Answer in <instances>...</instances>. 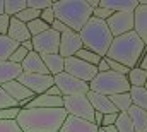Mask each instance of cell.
Masks as SVG:
<instances>
[{
  "label": "cell",
  "mask_w": 147,
  "mask_h": 132,
  "mask_svg": "<svg viewBox=\"0 0 147 132\" xmlns=\"http://www.w3.org/2000/svg\"><path fill=\"white\" fill-rule=\"evenodd\" d=\"M67 118L63 108H22L16 118L21 132H60Z\"/></svg>",
  "instance_id": "obj_1"
},
{
  "label": "cell",
  "mask_w": 147,
  "mask_h": 132,
  "mask_svg": "<svg viewBox=\"0 0 147 132\" xmlns=\"http://www.w3.org/2000/svg\"><path fill=\"white\" fill-rule=\"evenodd\" d=\"M144 52H146V45L142 43V39L134 31H130L118 38H113L106 57L125 65L127 69H134L139 65Z\"/></svg>",
  "instance_id": "obj_2"
},
{
  "label": "cell",
  "mask_w": 147,
  "mask_h": 132,
  "mask_svg": "<svg viewBox=\"0 0 147 132\" xmlns=\"http://www.w3.org/2000/svg\"><path fill=\"white\" fill-rule=\"evenodd\" d=\"M55 19L65 24L74 33H79L92 17V9L86 0H58L53 2Z\"/></svg>",
  "instance_id": "obj_3"
},
{
  "label": "cell",
  "mask_w": 147,
  "mask_h": 132,
  "mask_svg": "<svg viewBox=\"0 0 147 132\" xmlns=\"http://www.w3.org/2000/svg\"><path fill=\"white\" fill-rule=\"evenodd\" d=\"M79 36L82 41V48L91 50L99 57H106L111 41H113V36L106 26V21H101L96 17H91L86 22V26L79 31Z\"/></svg>",
  "instance_id": "obj_4"
},
{
  "label": "cell",
  "mask_w": 147,
  "mask_h": 132,
  "mask_svg": "<svg viewBox=\"0 0 147 132\" xmlns=\"http://www.w3.org/2000/svg\"><path fill=\"white\" fill-rule=\"evenodd\" d=\"M89 91L105 95V96H111V95H118V93H128L130 91V84L128 79L121 74L116 72H105L99 74L89 82Z\"/></svg>",
  "instance_id": "obj_5"
},
{
  "label": "cell",
  "mask_w": 147,
  "mask_h": 132,
  "mask_svg": "<svg viewBox=\"0 0 147 132\" xmlns=\"http://www.w3.org/2000/svg\"><path fill=\"white\" fill-rule=\"evenodd\" d=\"M53 84L60 89L62 96H79V95L86 96L89 93V84L87 82L75 79L74 76L67 74V72H62V74L55 76Z\"/></svg>",
  "instance_id": "obj_6"
},
{
  "label": "cell",
  "mask_w": 147,
  "mask_h": 132,
  "mask_svg": "<svg viewBox=\"0 0 147 132\" xmlns=\"http://www.w3.org/2000/svg\"><path fill=\"white\" fill-rule=\"evenodd\" d=\"M63 110L67 112V115H72L77 118H84L92 122L94 117V110L89 103L87 96H63Z\"/></svg>",
  "instance_id": "obj_7"
},
{
  "label": "cell",
  "mask_w": 147,
  "mask_h": 132,
  "mask_svg": "<svg viewBox=\"0 0 147 132\" xmlns=\"http://www.w3.org/2000/svg\"><path fill=\"white\" fill-rule=\"evenodd\" d=\"M33 41V50L39 55H50V53H58L60 48V34L53 31L51 28L45 33L31 38Z\"/></svg>",
  "instance_id": "obj_8"
},
{
  "label": "cell",
  "mask_w": 147,
  "mask_h": 132,
  "mask_svg": "<svg viewBox=\"0 0 147 132\" xmlns=\"http://www.w3.org/2000/svg\"><path fill=\"white\" fill-rule=\"evenodd\" d=\"M67 74L74 76L75 79L79 81H84V82H91L96 76H98V69L91 64H86L82 60H79L77 57H70V59H65V70Z\"/></svg>",
  "instance_id": "obj_9"
},
{
  "label": "cell",
  "mask_w": 147,
  "mask_h": 132,
  "mask_svg": "<svg viewBox=\"0 0 147 132\" xmlns=\"http://www.w3.org/2000/svg\"><path fill=\"white\" fill-rule=\"evenodd\" d=\"M17 81L22 86H26L34 96L46 93V89L53 86V77L50 74H26V72H22Z\"/></svg>",
  "instance_id": "obj_10"
},
{
  "label": "cell",
  "mask_w": 147,
  "mask_h": 132,
  "mask_svg": "<svg viewBox=\"0 0 147 132\" xmlns=\"http://www.w3.org/2000/svg\"><path fill=\"white\" fill-rule=\"evenodd\" d=\"M106 26L113 38L134 31V12H113L106 21Z\"/></svg>",
  "instance_id": "obj_11"
},
{
  "label": "cell",
  "mask_w": 147,
  "mask_h": 132,
  "mask_svg": "<svg viewBox=\"0 0 147 132\" xmlns=\"http://www.w3.org/2000/svg\"><path fill=\"white\" fill-rule=\"evenodd\" d=\"M82 48V41L79 33H74L72 29H67L65 33L60 34V48H58V55L62 59H70L75 57V53Z\"/></svg>",
  "instance_id": "obj_12"
},
{
  "label": "cell",
  "mask_w": 147,
  "mask_h": 132,
  "mask_svg": "<svg viewBox=\"0 0 147 132\" xmlns=\"http://www.w3.org/2000/svg\"><path fill=\"white\" fill-rule=\"evenodd\" d=\"M99 127L94 125L92 122L89 120H84V118H77L72 115H67L65 122L62 124L60 132H98Z\"/></svg>",
  "instance_id": "obj_13"
},
{
  "label": "cell",
  "mask_w": 147,
  "mask_h": 132,
  "mask_svg": "<svg viewBox=\"0 0 147 132\" xmlns=\"http://www.w3.org/2000/svg\"><path fill=\"white\" fill-rule=\"evenodd\" d=\"M134 33L142 39L147 48V5L139 3L134 10Z\"/></svg>",
  "instance_id": "obj_14"
},
{
  "label": "cell",
  "mask_w": 147,
  "mask_h": 132,
  "mask_svg": "<svg viewBox=\"0 0 147 132\" xmlns=\"http://www.w3.org/2000/svg\"><path fill=\"white\" fill-rule=\"evenodd\" d=\"M2 88H3V91L10 96V98L14 99L16 103H19V101H24V99H31L34 98V95L26 88V86H22L19 81H10V82H5V84H2Z\"/></svg>",
  "instance_id": "obj_15"
},
{
  "label": "cell",
  "mask_w": 147,
  "mask_h": 132,
  "mask_svg": "<svg viewBox=\"0 0 147 132\" xmlns=\"http://www.w3.org/2000/svg\"><path fill=\"white\" fill-rule=\"evenodd\" d=\"M86 96H87V99H89V103H91V106H92L94 112H99V113H103V115H108V113H115V112H116L115 106L111 105L110 98L105 96V95L89 91ZM116 113H118V112H116Z\"/></svg>",
  "instance_id": "obj_16"
},
{
  "label": "cell",
  "mask_w": 147,
  "mask_h": 132,
  "mask_svg": "<svg viewBox=\"0 0 147 132\" xmlns=\"http://www.w3.org/2000/svg\"><path fill=\"white\" fill-rule=\"evenodd\" d=\"M7 36L16 41V43H24V41H29L31 39V34L28 31V26L21 21H17L16 17H10V24H9V31H7Z\"/></svg>",
  "instance_id": "obj_17"
},
{
  "label": "cell",
  "mask_w": 147,
  "mask_h": 132,
  "mask_svg": "<svg viewBox=\"0 0 147 132\" xmlns=\"http://www.w3.org/2000/svg\"><path fill=\"white\" fill-rule=\"evenodd\" d=\"M21 67H22V72L26 74H48L46 67L41 60V55L36 52H29L24 62L21 64Z\"/></svg>",
  "instance_id": "obj_18"
},
{
  "label": "cell",
  "mask_w": 147,
  "mask_h": 132,
  "mask_svg": "<svg viewBox=\"0 0 147 132\" xmlns=\"http://www.w3.org/2000/svg\"><path fill=\"white\" fill-rule=\"evenodd\" d=\"M28 108H63V96H48L43 93L31 99Z\"/></svg>",
  "instance_id": "obj_19"
},
{
  "label": "cell",
  "mask_w": 147,
  "mask_h": 132,
  "mask_svg": "<svg viewBox=\"0 0 147 132\" xmlns=\"http://www.w3.org/2000/svg\"><path fill=\"white\" fill-rule=\"evenodd\" d=\"M41 60H43V64H45L48 74L51 77H55V76H58V74H62L65 70V59H62L58 53L41 55Z\"/></svg>",
  "instance_id": "obj_20"
},
{
  "label": "cell",
  "mask_w": 147,
  "mask_h": 132,
  "mask_svg": "<svg viewBox=\"0 0 147 132\" xmlns=\"http://www.w3.org/2000/svg\"><path fill=\"white\" fill-rule=\"evenodd\" d=\"M22 74V67L14 62H0V86L10 81H17Z\"/></svg>",
  "instance_id": "obj_21"
},
{
  "label": "cell",
  "mask_w": 147,
  "mask_h": 132,
  "mask_svg": "<svg viewBox=\"0 0 147 132\" xmlns=\"http://www.w3.org/2000/svg\"><path fill=\"white\" fill-rule=\"evenodd\" d=\"M137 5H139L137 0H121V2L99 0V7H105L111 12H134L137 9Z\"/></svg>",
  "instance_id": "obj_22"
},
{
  "label": "cell",
  "mask_w": 147,
  "mask_h": 132,
  "mask_svg": "<svg viewBox=\"0 0 147 132\" xmlns=\"http://www.w3.org/2000/svg\"><path fill=\"white\" fill-rule=\"evenodd\" d=\"M128 117L132 120V125H134V131L135 132H147V112L146 110H140L137 106H130L128 108Z\"/></svg>",
  "instance_id": "obj_23"
},
{
  "label": "cell",
  "mask_w": 147,
  "mask_h": 132,
  "mask_svg": "<svg viewBox=\"0 0 147 132\" xmlns=\"http://www.w3.org/2000/svg\"><path fill=\"white\" fill-rule=\"evenodd\" d=\"M108 98H110L111 105L115 106V110H116L118 113H127L128 108L132 106L130 93H118V95H111Z\"/></svg>",
  "instance_id": "obj_24"
},
{
  "label": "cell",
  "mask_w": 147,
  "mask_h": 132,
  "mask_svg": "<svg viewBox=\"0 0 147 132\" xmlns=\"http://www.w3.org/2000/svg\"><path fill=\"white\" fill-rule=\"evenodd\" d=\"M17 46L19 43L12 41L7 34H0V62H7Z\"/></svg>",
  "instance_id": "obj_25"
},
{
  "label": "cell",
  "mask_w": 147,
  "mask_h": 132,
  "mask_svg": "<svg viewBox=\"0 0 147 132\" xmlns=\"http://www.w3.org/2000/svg\"><path fill=\"white\" fill-rule=\"evenodd\" d=\"M127 79H128L130 88H144L146 86V81H147V72L142 70L140 67H134V69L128 70Z\"/></svg>",
  "instance_id": "obj_26"
},
{
  "label": "cell",
  "mask_w": 147,
  "mask_h": 132,
  "mask_svg": "<svg viewBox=\"0 0 147 132\" xmlns=\"http://www.w3.org/2000/svg\"><path fill=\"white\" fill-rule=\"evenodd\" d=\"M128 93H130V98H132V105L147 112V89L146 88H130Z\"/></svg>",
  "instance_id": "obj_27"
},
{
  "label": "cell",
  "mask_w": 147,
  "mask_h": 132,
  "mask_svg": "<svg viewBox=\"0 0 147 132\" xmlns=\"http://www.w3.org/2000/svg\"><path fill=\"white\" fill-rule=\"evenodd\" d=\"M24 9H26V0H3V14L9 17H14Z\"/></svg>",
  "instance_id": "obj_28"
},
{
  "label": "cell",
  "mask_w": 147,
  "mask_h": 132,
  "mask_svg": "<svg viewBox=\"0 0 147 132\" xmlns=\"http://www.w3.org/2000/svg\"><path fill=\"white\" fill-rule=\"evenodd\" d=\"M75 57L79 59V60H82V62H86V64H91V65H98L99 64V60L103 59V57H99V55H96L94 52H91V50H86V48H80L77 53H75Z\"/></svg>",
  "instance_id": "obj_29"
},
{
  "label": "cell",
  "mask_w": 147,
  "mask_h": 132,
  "mask_svg": "<svg viewBox=\"0 0 147 132\" xmlns=\"http://www.w3.org/2000/svg\"><path fill=\"white\" fill-rule=\"evenodd\" d=\"M115 129L118 132H135L128 113H118V118L115 122Z\"/></svg>",
  "instance_id": "obj_30"
},
{
  "label": "cell",
  "mask_w": 147,
  "mask_h": 132,
  "mask_svg": "<svg viewBox=\"0 0 147 132\" xmlns=\"http://www.w3.org/2000/svg\"><path fill=\"white\" fill-rule=\"evenodd\" d=\"M26 26H28V31L31 34V38H34V36H38V34H41V33H45V31L50 29V26L45 24L41 19H34V21H31V22L26 24Z\"/></svg>",
  "instance_id": "obj_31"
},
{
  "label": "cell",
  "mask_w": 147,
  "mask_h": 132,
  "mask_svg": "<svg viewBox=\"0 0 147 132\" xmlns=\"http://www.w3.org/2000/svg\"><path fill=\"white\" fill-rule=\"evenodd\" d=\"M39 14L41 12H38V10H33V9H24V10H21L19 14H16L14 17L17 19V21H21V22H24V24H29L31 21H34V19H39Z\"/></svg>",
  "instance_id": "obj_32"
},
{
  "label": "cell",
  "mask_w": 147,
  "mask_h": 132,
  "mask_svg": "<svg viewBox=\"0 0 147 132\" xmlns=\"http://www.w3.org/2000/svg\"><path fill=\"white\" fill-rule=\"evenodd\" d=\"M26 7L41 12V10H45V9L53 7V2H51V0H26Z\"/></svg>",
  "instance_id": "obj_33"
},
{
  "label": "cell",
  "mask_w": 147,
  "mask_h": 132,
  "mask_svg": "<svg viewBox=\"0 0 147 132\" xmlns=\"http://www.w3.org/2000/svg\"><path fill=\"white\" fill-rule=\"evenodd\" d=\"M19 106H12V108H3V110H0V120L2 122H9V120H14L16 122V118H17V115H19Z\"/></svg>",
  "instance_id": "obj_34"
},
{
  "label": "cell",
  "mask_w": 147,
  "mask_h": 132,
  "mask_svg": "<svg viewBox=\"0 0 147 132\" xmlns=\"http://www.w3.org/2000/svg\"><path fill=\"white\" fill-rule=\"evenodd\" d=\"M28 53H29V52H28V50H24V48H22V46L19 45V46H17V48L14 50V53L10 55L9 62H14V64H19V65H21V64L24 62V59L28 57Z\"/></svg>",
  "instance_id": "obj_35"
},
{
  "label": "cell",
  "mask_w": 147,
  "mask_h": 132,
  "mask_svg": "<svg viewBox=\"0 0 147 132\" xmlns=\"http://www.w3.org/2000/svg\"><path fill=\"white\" fill-rule=\"evenodd\" d=\"M12 106H17V103L10 98V96L3 91V88L0 86V110H3V108H12Z\"/></svg>",
  "instance_id": "obj_36"
},
{
  "label": "cell",
  "mask_w": 147,
  "mask_h": 132,
  "mask_svg": "<svg viewBox=\"0 0 147 132\" xmlns=\"http://www.w3.org/2000/svg\"><path fill=\"white\" fill-rule=\"evenodd\" d=\"M106 59V62H108V67H110L111 72H116V74H121V76H125L127 77V74H128V70L130 69H127L125 65H121V64H118V62H115V60H111L108 57H105Z\"/></svg>",
  "instance_id": "obj_37"
},
{
  "label": "cell",
  "mask_w": 147,
  "mask_h": 132,
  "mask_svg": "<svg viewBox=\"0 0 147 132\" xmlns=\"http://www.w3.org/2000/svg\"><path fill=\"white\" fill-rule=\"evenodd\" d=\"M39 19H41L45 24L51 26V24L55 22V12H53V9L50 7V9H45V10H41V14H39Z\"/></svg>",
  "instance_id": "obj_38"
},
{
  "label": "cell",
  "mask_w": 147,
  "mask_h": 132,
  "mask_svg": "<svg viewBox=\"0 0 147 132\" xmlns=\"http://www.w3.org/2000/svg\"><path fill=\"white\" fill-rule=\"evenodd\" d=\"M111 10L108 9H105V7H98V9H94L92 10V17H96V19H101V21H108L111 17Z\"/></svg>",
  "instance_id": "obj_39"
},
{
  "label": "cell",
  "mask_w": 147,
  "mask_h": 132,
  "mask_svg": "<svg viewBox=\"0 0 147 132\" xmlns=\"http://www.w3.org/2000/svg\"><path fill=\"white\" fill-rule=\"evenodd\" d=\"M0 132H21V129L14 120H9V122L0 120Z\"/></svg>",
  "instance_id": "obj_40"
},
{
  "label": "cell",
  "mask_w": 147,
  "mask_h": 132,
  "mask_svg": "<svg viewBox=\"0 0 147 132\" xmlns=\"http://www.w3.org/2000/svg\"><path fill=\"white\" fill-rule=\"evenodd\" d=\"M116 118H118V113H116V112H115V113H108V115H103L101 129H105V127H110V125H115Z\"/></svg>",
  "instance_id": "obj_41"
},
{
  "label": "cell",
  "mask_w": 147,
  "mask_h": 132,
  "mask_svg": "<svg viewBox=\"0 0 147 132\" xmlns=\"http://www.w3.org/2000/svg\"><path fill=\"white\" fill-rule=\"evenodd\" d=\"M9 24H10V17L5 16V14H2V16H0V34H7Z\"/></svg>",
  "instance_id": "obj_42"
},
{
  "label": "cell",
  "mask_w": 147,
  "mask_h": 132,
  "mask_svg": "<svg viewBox=\"0 0 147 132\" xmlns=\"http://www.w3.org/2000/svg\"><path fill=\"white\" fill-rule=\"evenodd\" d=\"M50 28H51V29H53V31H57V33H58V34L65 33V31H67V29H69V28H67V26H65V24H62V22H60V21H57V19H55V22H53V24H51V26H50Z\"/></svg>",
  "instance_id": "obj_43"
},
{
  "label": "cell",
  "mask_w": 147,
  "mask_h": 132,
  "mask_svg": "<svg viewBox=\"0 0 147 132\" xmlns=\"http://www.w3.org/2000/svg\"><path fill=\"white\" fill-rule=\"evenodd\" d=\"M96 69H98V72H99V74L110 72V67H108V62H106V59H105V57H103V59L99 60V64L96 65Z\"/></svg>",
  "instance_id": "obj_44"
},
{
  "label": "cell",
  "mask_w": 147,
  "mask_h": 132,
  "mask_svg": "<svg viewBox=\"0 0 147 132\" xmlns=\"http://www.w3.org/2000/svg\"><path fill=\"white\" fill-rule=\"evenodd\" d=\"M45 95H48V96H62V93H60V89H58V88H57L55 84H53L51 88H48Z\"/></svg>",
  "instance_id": "obj_45"
},
{
  "label": "cell",
  "mask_w": 147,
  "mask_h": 132,
  "mask_svg": "<svg viewBox=\"0 0 147 132\" xmlns=\"http://www.w3.org/2000/svg\"><path fill=\"white\" fill-rule=\"evenodd\" d=\"M101 122H103V113H99V112H94L92 124H94V125H98V127H101Z\"/></svg>",
  "instance_id": "obj_46"
},
{
  "label": "cell",
  "mask_w": 147,
  "mask_h": 132,
  "mask_svg": "<svg viewBox=\"0 0 147 132\" xmlns=\"http://www.w3.org/2000/svg\"><path fill=\"white\" fill-rule=\"evenodd\" d=\"M137 67H140L142 70H146L147 72V48H146V52H144V55H142V59H140V62H139V65Z\"/></svg>",
  "instance_id": "obj_47"
},
{
  "label": "cell",
  "mask_w": 147,
  "mask_h": 132,
  "mask_svg": "<svg viewBox=\"0 0 147 132\" xmlns=\"http://www.w3.org/2000/svg\"><path fill=\"white\" fill-rule=\"evenodd\" d=\"M21 46H22L24 50H28V52H34V50H33V41H31V39H29V41L21 43Z\"/></svg>",
  "instance_id": "obj_48"
},
{
  "label": "cell",
  "mask_w": 147,
  "mask_h": 132,
  "mask_svg": "<svg viewBox=\"0 0 147 132\" xmlns=\"http://www.w3.org/2000/svg\"><path fill=\"white\" fill-rule=\"evenodd\" d=\"M3 14V0H0V16Z\"/></svg>",
  "instance_id": "obj_49"
},
{
  "label": "cell",
  "mask_w": 147,
  "mask_h": 132,
  "mask_svg": "<svg viewBox=\"0 0 147 132\" xmlns=\"http://www.w3.org/2000/svg\"><path fill=\"white\" fill-rule=\"evenodd\" d=\"M139 3H142V5H147V0H140Z\"/></svg>",
  "instance_id": "obj_50"
},
{
  "label": "cell",
  "mask_w": 147,
  "mask_h": 132,
  "mask_svg": "<svg viewBox=\"0 0 147 132\" xmlns=\"http://www.w3.org/2000/svg\"><path fill=\"white\" fill-rule=\"evenodd\" d=\"M98 132H105V129H101V127H99V131H98Z\"/></svg>",
  "instance_id": "obj_51"
},
{
  "label": "cell",
  "mask_w": 147,
  "mask_h": 132,
  "mask_svg": "<svg viewBox=\"0 0 147 132\" xmlns=\"http://www.w3.org/2000/svg\"><path fill=\"white\" fill-rule=\"evenodd\" d=\"M144 88H146V89H147V81H146V86H144Z\"/></svg>",
  "instance_id": "obj_52"
}]
</instances>
